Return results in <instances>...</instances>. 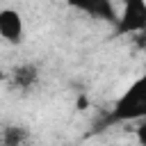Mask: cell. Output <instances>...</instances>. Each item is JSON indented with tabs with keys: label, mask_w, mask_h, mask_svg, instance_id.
Segmentation results:
<instances>
[{
	"label": "cell",
	"mask_w": 146,
	"mask_h": 146,
	"mask_svg": "<svg viewBox=\"0 0 146 146\" xmlns=\"http://www.w3.org/2000/svg\"><path fill=\"white\" fill-rule=\"evenodd\" d=\"M146 119V75L137 78L114 103L107 121H141Z\"/></svg>",
	"instance_id": "1"
},
{
	"label": "cell",
	"mask_w": 146,
	"mask_h": 146,
	"mask_svg": "<svg viewBox=\"0 0 146 146\" xmlns=\"http://www.w3.org/2000/svg\"><path fill=\"white\" fill-rule=\"evenodd\" d=\"M116 36L137 34L146 27V0H123V7L116 18Z\"/></svg>",
	"instance_id": "2"
},
{
	"label": "cell",
	"mask_w": 146,
	"mask_h": 146,
	"mask_svg": "<svg viewBox=\"0 0 146 146\" xmlns=\"http://www.w3.org/2000/svg\"><path fill=\"white\" fill-rule=\"evenodd\" d=\"M0 36L7 43H11V46L23 43V39H25V23H23L21 11H16L11 7L0 9Z\"/></svg>",
	"instance_id": "3"
},
{
	"label": "cell",
	"mask_w": 146,
	"mask_h": 146,
	"mask_svg": "<svg viewBox=\"0 0 146 146\" xmlns=\"http://www.w3.org/2000/svg\"><path fill=\"white\" fill-rule=\"evenodd\" d=\"M73 9L87 14V16H94L98 21H110V23H116L119 18V11L114 7L112 0H66Z\"/></svg>",
	"instance_id": "4"
},
{
	"label": "cell",
	"mask_w": 146,
	"mask_h": 146,
	"mask_svg": "<svg viewBox=\"0 0 146 146\" xmlns=\"http://www.w3.org/2000/svg\"><path fill=\"white\" fill-rule=\"evenodd\" d=\"M36 82H39V66H34V64H18L11 71V84L21 91L34 89Z\"/></svg>",
	"instance_id": "5"
},
{
	"label": "cell",
	"mask_w": 146,
	"mask_h": 146,
	"mask_svg": "<svg viewBox=\"0 0 146 146\" xmlns=\"http://www.w3.org/2000/svg\"><path fill=\"white\" fill-rule=\"evenodd\" d=\"M30 139V132L27 128H21V125H11V128H5L2 130V146H18V144H25Z\"/></svg>",
	"instance_id": "6"
},
{
	"label": "cell",
	"mask_w": 146,
	"mask_h": 146,
	"mask_svg": "<svg viewBox=\"0 0 146 146\" xmlns=\"http://www.w3.org/2000/svg\"><path fill=\"white\" fill-rule=\"evenodd\" d=\"M137 141L139 144H146V119H141V123L137 128Z\"/></svg>",
	"instance_id": "7"
},
{
	"label": "cell",
	"mask_w": 146,
	"mask_h": 146,
	"mask_svg": "<svg viewBox=\"0 0 146 146\" xmlns=\"http://www.w3.org/2000/svg\"><path fill=\"white\" fill-rule=\"evenodd\" d=\"M135 43H137V48H146V27H144L141 32H137V36H135Z\"/></svg>",
	"instance_id": "8"
},
{
	"label": "cell",
	"mask_w": 146,
	"mask_h": 146,
	"mask_svg": "<svg viewBox=\"0 0 146 146\" xmlns=\"http://www.w3.org/2000/svg\"><path fill=\"white\" fill-rule=\"evenodd\" d=\"M78 107H80V110H84V107H87V98H84V96H80V98H78Z\"/></svg>",
	"instance_id": "9"
}]
</instances>
